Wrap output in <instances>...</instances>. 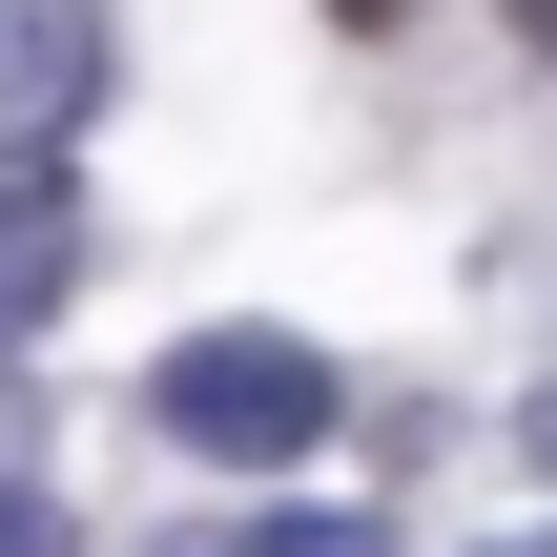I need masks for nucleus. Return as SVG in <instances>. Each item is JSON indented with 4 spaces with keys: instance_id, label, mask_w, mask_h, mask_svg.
Instances as JSON below:
<instances>
[{
    "instance_id": "nucleus-1",
    "label": "nucleus",
    "mask_w": 557,
    "mask_h": 557,
    "mask_svg": "<svg viewBox=\"0 0 557 557\" xmlns=\"http://www.w3.org/2000/svg\"><path fill=\"white\" fill-rule=\"evenodd\" d=\"M331 393H351V372H331L310 331H186V351H165V434H186V455H248V475H289V455L331 434Z\"/></svg>"
},
{
    "instance_id": "nucleus-2",
    "label": "nucleus",
    "mask_w": 557,
    "mask_h": 557,
    "mask_svg": "<svg viewBox=\"0 0 557 557\" xmlns=\"http://www.w3.org/2000/svg\"><path fill=\"white\" fill-rule=\"evenodd\" d=\"M83 103H103V0H0V145L41 165Z\"/></svg>"
},
{
    "instance_id": "nucleus-3",
    "label": "nucleus",
    "mask_w": 557,
    "mask_h": 557,
    "mask_svg": "<svg viewBox=\"0 0 557 557\" xmlns=\"http://www.w3.org/2000/svg\"><path fill=\"white\" fill-rule=\"evenodd\" d=\"M62 289H83V207H62V186L21 165V186H0V331H41Z\"/></svg>"
},
{
    "instance_id": "nucleus-4",
    "label": "nucleus",
    "mask_w": 557,
    "mask_h": 557,
    "mask_svg": "<svg viewBox=\"0 0 557 557\" xmlns=\"http://www.w3.org/2000/svg\"><path fill=\"white\" fill-rule=\"evenodd\" d=\"M227 557H372V517H331V496H269V517H248Z\"/></svg>"
},
{
    "instance_id": "nucleus-5",
    "label": "nucleus",
    "mask_w": 557,
    "mask_h": 557,
    "mask_svg": "<svg viewBox=\"0 0 557 557\" xmlns=\"http://www.w3.org/2000/svg\"><path fill=\"white\" fill-rule=\"evenodd\" d=\"M0 557H83V517H62V496H21V475H0Z\"/></svg>"
},
{
    "instance_id": "nucleus-6",
    "label": "nucleus",
    "mask_w": 557,
    "mask_h": 557,
    "mask_svg": "<svg viewBox=\"0 0 557 557\" xmlns=\"http://www.w3.org/2000/svg\"><path fill=\"white\" fill-rule=\"evenodd\" d=\"M517 434H537V475H557V393H537V413H517Z\"/></svg>"
},
{
    "instance_id": "nucleus-7",
    "label": "nucleus",
    "mask_w": 557,
    "mask_h": 557,
    "mask_svg": "<svg viewBox=\"0 0 557 557\" xmlns=\"http://www.w3.org/2000/svg\"><path fill=\"white\" fill-rule=\"evenodd\" d=\"M351 21H372V41H393V21H413V0H351Z\"/></svg>"
},
{
    "instance_id": "nucleus-8",
    "label": "nucleus",
    "mask_w": 557,
    "mask_h": 557,
    "mask_svg": "<svg viewBox=\"0 0 557 557\" xmlns=\"http://www.w3.org/2000/svg\"><path fill=\"white\" fill-rule=\"evenodd\" d=\"M517 41H557V0H517Z\"/></svg>"
},
{
    "instance_id": "nucleus-9",
    "label": "nucleus",
    "mask_w": 557,
    "mask_h": 557,
    "mask_svg": "<svg viewBox=\"0 0 557 557\" xmlns=\"http://www.w3.org/2000/svg\"><path fill=\"white\" fill-rule=\"evenodd\" d=\"M496 557H557V537H496Z\"/></svg>"
}]
</instances>
